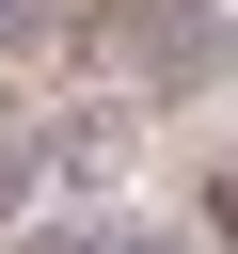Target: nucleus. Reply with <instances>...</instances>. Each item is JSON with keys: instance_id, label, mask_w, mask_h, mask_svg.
<instances>
[{"instance_id": "2", "label": "nucleus", "mask_w": 238, "mask_h": 254, "mask_svg": "<svg viewBox=\"0 0 238 254\" xmlns=\"http://www.w3.org/2000/svg\"><path fill=\"white\" fill-rule=\"evenodd\" d=\"M32 175H48V159H32V143H0V222H32Z\"/></svg>"}, {"instance_id": "3", "label": "nucleus", "mask_w": 238, "mask_h": 254, "mask_svg": "<svg viewBox=\"0 0 238 254\" xmlns=\"http://www.w3.org/2000/svg\"><path fill=\"white\" fill-rule=\"evenodd\" d=\"M16 48H48V0H0V64H16Z\"/></svg>"}, {"instance_id": "1", "label": "nucleus", "mask_w": 238, "mask_h": 254, "mask_svg": "<svg viewBox=\"0 0 238 254\" xmlns=\"http://www.w3.org/2000/svg\"><path fill=\"white\" fill-rule=\"evenodd\" d=\"M16 254H175V238H127V222H16Z\"/></svg>"}]
</instances>
